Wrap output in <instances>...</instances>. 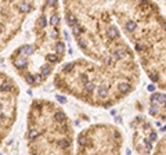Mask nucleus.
Wrapping results in <instances>:
<instances>
[{
  "label": "nucleus",
  "mask_w": 166,
  "mask_h": 155,
  "mask_svg": "<svg viewBox=\"0 0 166 155\" xmlns=\"http://www.w3.org/2000/svg\"><path fill=\"white\" fill-rule=\"evenodd\" d=\"M132 133V145L133 150L138 154H151L154 151L158 134L154 125L145 116H136L130 122Z\"/></svg>",
  "instance_id": "nucleus-8"
},
{
  "label": "nucleus",
  "mask_w": 166,
  "mask_h": 155,
  "mask_svg": "<svg viewBox=\"0 0 166 155\" xmlns=\"http://www.w3.org/2000/svg\"><path fill=\"white\" fill-rule=\"evenodd\" d=\"M20 86L8 73L0 71V147L13 130L18 118Z\"/></svg>",
  "instance_id": "nucleus-7"
},
{
  "label": "nucleus",
  "mask_w": 166,
  "mask_h": 155,
  "mask_svg": "<svg viewBox=\"0 0 166 155\" xmlns=\"http://www.w3.org/2000/svg\"><path fill=\"white\" fill-rule=\"evenodd\" d=\"M152 154H155V155H166V134L162 136L161 139H158L155 147H154Z\"/></svg>",
  "instance_id": "nucleus-10"
},
{
  "label": "nucleus",
  "mask_w": 166,
  "mask_h": 155,
  "mask_svg": "<svg viewBox=\"0 0 166 155\" xmlns=\"http://www.w3.org/2000/svg\"><path fill=\"white\" fill-rule=\"evenodd\" d=\"M165 3H166V0H165Z\"/></svg>",
  "instance_id": "nucleus-11"
},
{
  "label": "nucleus",
  "mask_w": 166,
  "mask_h": 155,
  "mask_svg": "<svg viewBox=\"0 0 166 155\" xmlns=\"http://www.w3.org/2000/svg\"><path fill=\"white\" fill-rule=\"evenodd\" d=\"M114 15L141 69L166 92V17L159 6L154 0H115Z\"/></svg>",
  "instance_id": "nucleus-2"
},
{
  "label": "nucleus",
  "mask_w": 166,
  "mask_h": 155,
  "mask_svg": "<svg viewBox=\"0 0 166 155\" xmlns=\"http://www.w3.org/2000/svg\"><path fill=\"white\" fill-rule=\"evenodd\" d=\"M40 0H0V53L21 32L26 17L37 10Z\"/></svg>",
  "instance_id": "nucleus-6"
},
{
  "label": "nucleus",
  "mask_w": 166,
  "mask_h": 155,
  "mask_svg": "<svg viewBox=\"0 0 166 155\" xmlns=\"http://www.w3.org/2000/svg\"><path fill=\"white\" fill-rule=\"evenodd\" d=\"M25 145L33 155H67L75 151L73 126L60 104L47 98L32 100L26 114Z\"/></svg>",
  "instance_id": "nucleus-4"
},
{
  "label": "nucleus",
  "mask_w": 166,
  "mask_h": 155,
  "mask_svg": "<svg viewBox=\"0 0 166 155\" xmlns=\"http://www.w3.org/2000/svg\"><path fill=\"white\" fill-rule=\"evenodd\" d=\"M123 134L112 123H94L83 129L76 137V154H122Z\"/></svg>",
  "instance_id": "nucleus-5"
},
{
  "label": "nucleus",
  "mask_w": 166,
  "mask_h": 155,
  "mask_svg": "<svg viewBox=\"0 0 166 155\" xmlns=\"http://www.w3.org/2000/svg\"><path fill=\"white\" fill-rule=\"evenodd\" d=\"M148 114L156 121L166 122V93L152 92L148 102Z\"/></svg>",
  "instance_id": "nucleus-9"
},
{
  "label": "nucleus",
  "mask_w": 166,
  "mask_h": 155,
  "mask_svg": "<svg viewBox=\"0 0 166 155\" xmlns=\"http://www.w3.org/2000/svg\"><path fill=\"white\" fill-rule=\"evenodd\" d=\"M141 66L130 44L104 60L76 58L55 69L53 85L62 94L96 108H111L123 101L140 83Z\"/></svg>",
  "instance_id": "nucleus-1"
},
{
  "label": "nucleus",
  "mask_w": 166,
  "mask_h": 155,
  "mask_svg": "<svg viewBox=\"0 0 166 155\" xmlns=\"http://www.w3.org/2000/svg\"><path fill=\"white\" fill-rule=\"evenodd\" d=\"M31 35L29 42L13 50L8 61L17 75L35 89L43 86L54 75L67 56L58 0H42Z\"/></svg>",
  "instance_id": "nucleus-3"
}]
</instances>
